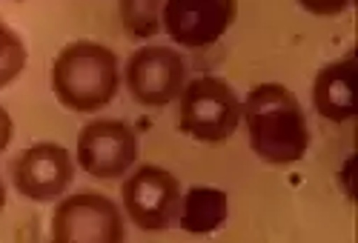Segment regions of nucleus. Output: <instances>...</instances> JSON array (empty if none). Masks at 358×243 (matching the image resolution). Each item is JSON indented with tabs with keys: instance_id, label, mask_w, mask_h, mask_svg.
Masks as SVG:
<instances>
[{
	"instance_id": "1",
	"label": "nucleus",
	"mask_w": 358,
	"mask_h": 243,
	"mask_svg": "<svg viewBox=\"0 0 358 243\" xmlns=\"http://www.w3.org/2000/svg\"><path fill=\"white\" fill-rule=\"evenodd\" d=\"M252 152L270 166H289L307 155L310 129L298 98L281 83H261L241 106Z\"/></svg>"
},
{
	"instance_id": "2",
	"label": "nucleus",
	"mask_w": 358,
	"mask_h": 243,
	"mask_svg": "<svg viewBox=\"0 0 358 243\" xmlns=\"http://www.w3.org/2000/svg\"><path fill=\"white\" fill-rule=\"evenodd\" d=\"M117 57L112 49L75 40L61 49L52 64V89L72 112H98L117 95Z\"/></svg>"
},
{
	"instance_id": "3",
	"label": "nucleus",
	"mask_w": 358,
	"mask_h": 243,
	"mask_svg": "<svg viewBox=\"0 0 358 243\" xmlns=\"http://www.w3.org/2000/svg\"><path fill=\"white\" fill-rule=\"evenodd\" d=\"M241 124V101L221 78L203 75L181 92V132L201 143H224Z\"/></svg>"
},
{
	"instance_id": "4",
	"label": "nucleus",
	"mask_w": 358,
	"mask_h": 243,
	"mask_svg": "<svg viewBox=\"0 0 358 243\" xmlns=\"http://www.w3.org/2000/svg\"><path fill=\"white\" fill-rule=\"evenodd\" d=\"M127 237L121 209L106 195L80 192L55 209L52 240L55 243H121Z\"/></svg>"
},
{
	"instance_id": "5",
	"label": "nucleus",
	"mask_w": 358,
	"mask_h": 243,
	"mask_svg": "<svg viewBox=\"0 0 358 243\" xmlns=\"http://www.w3.org/2000/svg\"><path fill=\"white\" fill-rule=\"evenodd\" d=\"M124 209L143 232H164L181 212V184L161 166H141L124 184Z\"/></svg>"
},
{
	"instance_id": "6",
	"label": "nucleus",
	"mask_w": 358,
	"mask_h": 243,
	"mask_svg": "<svg viewBox=\"0 0 358 243\" xmlns=\"http://www.w3.org/2000/svg\"><path fill=\"white\" fill-rule=\"evenodd\" d=\"M187 66L169 46L138 49L127 64V89L141 106H166L184 92Z\"/></svg>"
},
{
	"instance_id": "7",
	"label": "nucleus",
	"mask_w": 358,
	"mask_h": 243,
	"mask_svg": "<svg viewBox=\"0 0 358 243\" xmlns=\"http://www.w3.org/2000/svg\"><path fill=\"white\" fill-rule=\"evenodd\" d=\"M135 158L138 138L124 120H92L78 135V163L92 177H121Z\"/></svg>"
},
{
	"instance_id": "8",
	"label": "nucleus",
	"mask_w": 358,
	"mask_h": 243,
	"mask_svg": "<svg viewBox=\"0 0 358 243\" xmlns=\"http://www.w3.org/2000/svg\"><path fill=\"white\" fill-rule=\"evenodd\" d=\"M235 20V0H164L166 35L187 49L218 43Z\"/></svg>"
},
{
	"instance_id": "9",
	"label": "nucleus",
	"mask_w": 358,
	"mask_h": 243,
	"mask_svg": "<svg viewBox=\"0 0 358 243\" xmlns=\"http://www.w3.org/2000/svg\"><path fill=\"white\" fill-rule=\"evenodd\" d=\"M72 175H75L72 155L57 143L29 146L26 152H20L12 166L15 186L29 200H55L72 184Z\"/></svg>"
},
{
	"instance_id": "10",
	"label": "nucleus",
	"mask_w": 358,
	"mask_h": 243,
	"mask_svg": "<svg viewBox=\"0 0 358 243\" xmlns=\"http://www.w3.org/2000/svg\"><path fill=\"white\" fill-rule=\"evenodd\" d=\"M352 54L338 60V64L324 66L315 75L313 83V101L321 117L333 120V124H344V120L355 117V95H352Z\"/></svg>"
},
{
	"instance_id": "11",
	"label": "nucleus",
	"mask_w": 358,
	"mask_h": 243,
	"mask_svg": "<svg viewBox=\"0 0 358 243\" xmlns=\"http://www.w3.org/2000/svg\"><path fill=\"white\" fill-rule=\"evenodd\" d=\"M227 221V195L215 186H192L181 200L178 223L189 235H210Z\"/></svg>"
},
{
	"instance_id": "12",
	"label": "nucleus",
	"mask_w": 358,
	"mask_h": 243,
	"mask_svg": "<svg viewBox=\"0 0 358 243\" xmlns=\"http://www.w3.org/2000/svg\"><path fill=\"white\" fill-rule=\"evenodd\" d=\"M117 3H121L124 29H127L132 38L146 40V38L158 35L164 0H117Z\"/></svg>"
},
{
	"instance_id": "13",
	"label": "nucleus",
	"mask_w": 358,
	"mask_h": 243,
	"mask_svg": "<svg viewBox=\"0 0 358 243\" xmlns=\"http://www.w3.org/2000/svg\"><path fill=\"white\" fill-rule=\"evenodd\" d=\"M23 66H26V46L15 29L0 17V89L15 83Z\"/></svg>"
},
{
	"instance_id": "14",
	"label": "nucleus",
	"mask_w": 358,
	"mask_h": 243,
	"mask_svg": "<svg viewBox=\"0 0 358 243\" xmlns=\"http://www.w3.org/2000/svg\"><path fill=\"white\" fill-rule=\"evenodd\" d=\"M307 12L313 15H321V17H333V15H341L347 6H350V0H298Z\"/></svg>"
},
{
	"instance_id": "15",
	"label": "nucleus",
	"mask_w": 358,
	"mask_h": 243,
	"mask_svg": "<svg viewBox=\"0 0 358 243\" xmlns=\"http://www.w3.org/2000/svg\"><path fill=\"white\" fill-rule=\"evenodd\" d=\"M12 135H15V124H12V117H9V112H6L3 106H0V152H3V149L9 146Z\"/></svg>"
},
{
	"instance_id": "16",
	"label": "nucleus",
	"mask_w": 358,
	"mask_h": 243,
	"mask_svg": "<svg viewBox=\"0 0 358 243\" xmlns=\"http://www.w3.org/2000/svg\"><path fill=\"white\" fill-rule=\"evenodd\" d=\"M6 206V186H3V180H0V209Z\"/></svg>"
}]
</instances>
